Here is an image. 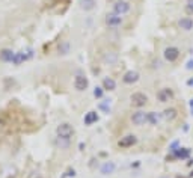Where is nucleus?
Masks as SVG:
<instances>
[{
	"label": "nucleus",
	"mask_w": 193,
	"mask_h": 178,
	"mask_svg": "<svg viewBox=\"0 0 193 178\" xmlns=\"http://www.w3.org/2000/svg\"><path fill=\"white\" fill-rule=\"evenodd\" d=\"M72 134H74V127H72L71 124H68V122H62V124H59L57 128H56V136H57L59 139L71 140Z\"/></svg>",
	"instance_id": "nucleus-1"
},
{
	"label": "nucleus",
	"mask_w": 193,
	"mask_h": 178,
	"mask_svg": "<svg viewBox=\"0 0 193 178\" xmlns=\"http://www.w3.org/2000/svg\"><path fill=\"white\" fill-rule=\"evenodd\" d=\"M131 11V5L128 0H116L113 3V12L119 15H125Z\"/></svg>",
	"instance_id": "nucleus-2"
},
{
	"label": "nucleus",
	"mask_w": 193,
	"mask_h": 178,
	"mask_svg": "<svg viewBox=\"0 0 193 178\" xmlns=\"http://www.w3.org/2000/svg\"><path fill=\"white\" fill-rule=\"evenodd\" d=\"M124 23V18L122 15L119 14H115V12H110L106 15V24L110 27V29H116V27H121Z\"/></svg>",
	"instance_id": "nucleus-3"
},
{
	"label": "nucleus",
	"mask_w": 193,
	"mask_h": 178,
	"mask_svg": "<svg viewBox=\"0 0 193 178\" xmlns=\"http://www.w3.org/2000/svg\"><path fill=\"white\" fill-rule=\"evenodd\" d=\"M130 101H131V106L140 109V107H143V106L148 103V97H146L143 92H134V94H131Z\"/></svg>",
	"instance_id": "nucleus-4"
},
{
	"label": "nucleus",
	"mask_w": 193,
	"mask_h": 178,
	"mask_svg": "<svg viewBox=\"0 0 193 178\" xmlns=\"http://www.w3.org/2000/svg\"><path fill=\"white\" fill-rule=\"evenodd\" d=\"M163 57H164V60H167V62H175V60L179 57V48H178V47H173V45L166 47L164 51H163Z\"/></svg>",
	"instance_id": "nucleus-5"
},
{
	"label": "nucleus",
	"mask_w": 193,
	"mask_h": 178,
	"mask_svg": "<svg viewBox=\"0 0 193 178\" xmlns=\"http://www.w3.org/2000/svg\"><path fill=\"white\" fill-rule=\"evenodd\" d=\"M155 97H157V100L160 103H167V101H170L173 98V91L169 89V87H161V89H158V92H157Z\"/></svg>",
	"instance_id": "nucleus-6"
},
{
	"label": "nucleus",
	"mask_w": 193,
	"mask_h": 178,
	"mask_svg": "<svg viewBox=\"0 0 193 178\" xmlns=\"http://www.w3.org/2000/svg\"><path fill=\"white\" fill-rule=\"evenodd\" d=\"M87 86H89V80H87V77H84V75H81V74L75 75V78H74V87L77 89L78 92L86 91Z\"/></svg>",
	"instance_id": "nucleus-7"
},
{
	"label": "nucleus",
	"mask_w": 193,
	"mask_h": 178,
	"mask_svg": "<svg viewBox=\"0 0 193 178\" xmlns=\"http://www.w3.org/2000/svg\"><path fill=\"white\" fill-rule=\"evenodd\" d=\"M136 143H137V137L134 134H127V136H124V137H121L118 140V146L119 148H131Z\"/></svg>",
	"instance_id": "nucleus-8"
},
{
	"label": "nucleus",
	"mask_w": 193,
	"mask_h": 178,
	"mask_svg": "<svg viewBox=\"0 0 193 178\" xmlns=\"http://www.w3.org/2000/svg\"><path fill=\"white\" fill-rule=\"evenodd\" d=\"M131 122H133L134 125H137V127L143 125V124L146 122V112H143V110L134 112V113L131 115Z\"/></svg>",
	"instance_id": "nucleus-9"
},
{
	"label": "nucleus",
	"mask_w": 193,
	"mask_h": 178,
	"mask_svg": "<svg viewBox=\"0 0 193 178\" xmlns=\"http://www.w3.org/2000/svg\"><path fill=\"white\" fill-rule=\"evenodd\" d=\"M139 72L137 71H127L125 74H124V77H122V81L124 83H127V84H133V83H136L137 80H139Z\"/></svg>",
	"instance_id": "nucleus-10"
},
{
	"label": "nucleus",
	"mask_w": 193,
	"mask_h": 178,
	"mask_svg": "<svg viewBox=\"0 0 193 178\" xmlns=\"http://www.w3.org/2000/svg\"><path fill=\"white\" fill-rule=\"evenodd\" d=\"M115 169H116L115 161H104L100 167V172H101V175H112L115 172Z\"/></svg>",
	"instance_id": "nucleus-11"
},
{
	"label": "nucleus",
	"mask_w": 193,
	"mask_h": 178,
	"mask_svg": "<svg viewBox=\"0 0 193 178\" xmlns=\"http://www.w3.org/2000/svg\"><path fill=\"white\" fill-rule=\"evenodd\" d=\"M178 26H179V29H181V30L188 32V30H191V29H193V18H190V17H182V18H179Z\"/></svg>",
	"instance_id": "nucleus-12"
},
{
	"label": "nucleus",
	"mask_w": 193,
	"mask_h": 178,
	"mask_svg": "<svg viewBox=\"0 0 193 178\" xmlns=\"http://www.w3.org/2000/svg\"><path fill=\"white\" fill-rule=\"evenodd\" d=\"M161 116H163V119H166L167 122H172V121H175V119H176V116H178V112H176V109H173V107H169V109H164V110H163Z\"/></svg>",
	"instance_id": "nucleus-13"
},
{
	"label": "nucleus",
	"mask_w": 193,
	"mask_h": 178,
	"mask_svg": "<svg viewBox=\"0 0 193 178\" xmlns=\"http://www.w3.org/2000/svg\"><path fill=\"white\" fill-rule=\"evenodd\" d=\"M161 113H157V112H149L146 113V122L151 124V125H158L160 121H161Z\"/></svg>",
	"instance_id": "nucleus-14"
},
{
	"label": "nucleus",
	"mask_w": 193,
	"mask_h": 178,
	"mask_svg": "<svg viewBox=\"0 0 193 178\" xmlns=\"http://www.w3.org/2000/svg\"><path fill=\"white\" fill-rule=\"evenodd\" d=\"M96 121H98V113H96V112H93V110L87 112V113L84 115V118H83L84 125H92V124H95Z\"/></svg>",
	"instance_id": "nucleus-15"
},
{
	"label": "nucleus",
	"mask_w": 193,
	"mask_h": 178,
	"mask_svg": "<svg viewBox=\"0 0 193 178\" xmlns=\"http://www.w3.org/2000/svg\"><path fill=\"white\" fill-rule=\"evenodd\" d=\"M103 89L104 91H115L116 89V81L112 77H104L103 78Z\"/></svg>",
	"instance_id": "nucleus-16"
},
{
	"label": "nucleus",
	"mask_w": 193,
	"mask_h": 178,
	"mask_svg": "<svg viewBox=\"0 0 193 178\" xmlns=\"http://www.w3.org/2000/svg\"><path fill=\"white\" fill-rule=\"evenodd\" d=\"M14 53L11 48H3L0 51V60L2 62H12V57H14Z\"/></svg>",
	"instance_id": "nucleus-17"
},
{
	"label": "nucleus",
	"mask_w": 193,
	"mask_h": 178,
	"mask_svg": "<svg viewBox=\"0 0 193 178\" xmlns=\"http://www.w3.org/2000/svg\"><path fill=\"white\" fill-rule=\"evenodd\" d=\"M78 5H80V8H81L83 11L89 12V11H92V9L95 8L96 2H95V0H80Z\"/></svg>",
	"instance_id": "nucleus-18"
},
{
	"label": "nucleus",
	"mask_w": 193,
	"mask_h": 178,
	"mask_svg": "<svg viewBox=\"0 0 193 178\" xmlns=\"http://www.w3.org/2000/svg\"><path fill=\"white\" fill-rule=\"evenodd\" d=\"M172 152H173V155L178 157V158H187L188 154H190V149H188V148H176V149H173Z\"/></svg>",
	"instance_id": "nucleus-19"
},
{
	"label": "nucleus",
	"mask_w": 193,
	"mask_h": 178,
	"mask_svg": "<svg viewBox=\"0 0 193 178\" xmlns=\"http://www.w3.org/2000/svg\"><path fill=\"white\" fill-rule=\"evenodd\" d=\"M103 59H104V62H106V63L112 65V63H115V62L118 60V54H116V53H113V51H110V53H107Z\"/></svg>",
	"instance_id": "nucleus-20"
},
{
	"label": "nucleus",
	"mask_w": 193,
	"mask_h": 178,
	"mask_svg": "<svg viewBox=\"0 0 193 178\" xmlns=\"http://www.w3.org/2000/svg\"><path fill=\"white\" fill-rule=\"evenodd\" d=\"M68 53H69V42L62 41L59 44V54H68Z\"/></svg>",
	"instance_id": "nucleus-21"
},
{
	"label": "nucleus",
	"mask_w": 193,
	"mask_h": 178,
	"mask_svg": "<svg viewBox=\"0 0 193 178\" xmlns=\"http://www.w3.org/2000/svg\"><path fill=\"white\" fill-rule=\"evenodd\" d=\"M103 95H104V89H103V86H101V87L96 86V87L93 89V97H95L96 100H100V98H103Z\"/></svg>",
	"instance_id": "nucleus-22"
},
{
	"label": "nucleus",
	"mask_w": 193,
	"mask_h": 178,
	"mask_svg": "<svg viewBox=\"0 0 193 178\" xmlns=\"http://www.w3.org/2000/svg\"><path fill=\"white\" fill-rule=\"evenodd\" d=\"M184 11H185L187 15H193V0H187L185 6H184Z\"/></svg>",
	"instance_id": "nucleus-23"
},
{
	"label": "nucleus",
	"mask_w": 193,
	"mask_h": 178,
	"mask_svg": "<svg viewBox=\"0 0 193 178\" xmlns=\"http://www.w3.org/2000/svg\"><path fill=\"white\" fill-rule=\"evenodd\" d=\"M56 145H57L59 148H68V146H69V140H65V139H59V137H56Z\"/></svg>",
	"instance_id": "nucleus-24"
},
{
	"label": "nucleus",
	"mask_w": 193,
	"mask_h": 178,
	"mask_svg": "<svg viewBox=\"0 0 193 178\" xmlns=\"http://www.w3.org/2000/svg\"><path fill=\"white\" fill-rule=\"evenodd\" d=\"M74 175H75V170L74 169H69L68 170V176H74Z\"/></svg>",
	"instance_id": "nucleus-25"
},
{
	"label": "nucleus",
	"mask_w": 193,
	"mask_h": 178,
	"mask_svg": "<svg viewBox=\"0 0 193 178\" xmlns=\"http://www.w3.org/2000/svg\"><path fill=\"white\" fill-rule=\"evenodd\" d=\"M193 68V60H188V63H187V69H191Z\"/></svg>",
	"instance_id": "nucleus-26"
},
{
	"label": "nucleus",
	"mask_w": 193,
	"mask_h": 178,
	"mask_svg": "<svg viewBox=\"0 0 193 178\" xmlns=\"http://www.w3.org/2000/svg\"><path fill=\"white\" fill-rule=\"evenodd\" d=\"M187 84H188V86H193V78H188V80H187Z\"/></svg>",
	"instance_id": "nucleus-27"
},
{
	"label": "nucleus",
	"mask_w": 193,
	"mask_h": 178,
	"mask_svg": "<svg viewBox=\"0 0 193 178\" xmlns=\"http://www.w3.org/2000/svg\"><path fill=\"white\" fill-rule=\"evenodd\" d=\"M188 104H190V107H191V109H193V98H191V100H190V103H188Z\"/></svg>",
	"instance_id": "nucleus-28"
},
{
	"label": "nucleus",
	"mask_w": 193,
	"mask_h": 178,
	"mask_svg": "<svg viewBox=\"0 0 193 178\" xmlns=\"http://www.w3.org/2000/svg\"><path fill=\"white\" fill-rule=\"evenodd\" d=\"M158 178H169L167 175H161V176H158Z\"/></svg>",
	"instance_id": "nucleus-29"
},
{
	"label": "nucleus",
	"mask_w": 193,
	"mask_h": 178,
	"mask_svg": "<svg viewBox=\"0 0 193 178\" xmlns=\"http://www.w3.org/2000/svg\"><path fill=\"white\" fill-rule=\"evenodd\" d=\"M176 178H185V176H179V175H178V176H176Z\"/></svg>",
	"instance_id": "nucleus-30"
},
{
	"label": "nucleus",
	"mask_w": 193,
	"mask_h": 178,
	"mask_svg": "<svg viewBox=\"0 0 193 178\" xmlns=\"http://www.w3.org/2000/svg\"><path fill=\"white\" fill-rule=\"evenodd\" d=\"M191 115H193V109H191Z\"/></svg>",
	"instance_id": "nucleus-31"
},
{
	"label": "nucleus",
	"mask_w": 193,
	"mask_h": 178,
	"mask_svg": "<svg viewBox=\"0 0 193 178\" xmlns=\"http://www.w3.org/2000/svg\"><path fill=\"white\" fill-rule=\"evenodd\" d=\"M36 178H41V176H36Z\"/></svg>",
	"instance_id": "nucleus-32"
}]
</instances>
